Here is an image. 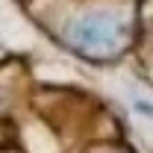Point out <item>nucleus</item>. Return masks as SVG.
<instances>
[{
  "instance_id": "obj_1",
  "label": "nucleus",
  "mask_w": 153,
  "mask_h": 153,
  "mask_svg": "<svg viewBox=\"0 0 153 153\" xmlns=\"http://www.w3.org/2000/svg\"><path fill=\"white\" fill-rule=\"evenodd\" d=\"M118 24L112 21V15H88L74 27V38L82 47H112Z\"/></svg>"
}]
</instances>
